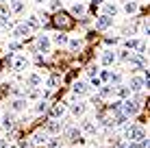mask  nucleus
<instances>
[{"label": "nucleus", "mask_w": 150, "mask_h": 148, "mask_svg": "<svg viewBox=\"0 0 150 148\" xmlns=\"http://www.w3.org/2000/svg\"><path fill=\"white\" fill-rule=\"evenodd\" d=\"M120 109H122V113H126L128 118H131V115H135L137 111L142 109V107H139V103H137V100H131V98H124V100H122V107H120Z\"/></svg>", "instance_id": "obj_5"}, {"label": "nucleus", "mask_w": 150, "mask_h": 148, "mask_svg": "<svg viewBox=\"0 0 150 148\" xmlns=\"http://www.w3.org/2000/svg\"><path fill=\"white\" fill-rule=\"evenodd\" d=\"M128 65H131V68H137V70H144L146 68V57H144V55H131V57H128V61H126Z\"/></svg>", "instance_id": "obj_10"}, {"label": "nucleus", "mask_w": 150, "mask_h": 148, "mask_svg": "<svg viewBox=\"0 0 150 148\" xmlns=\"http://www.w3.org/2000/svg\"><path fill=\"white\" fill-rule=\"evenodd\" d=\"M74 2H83V0H74Z\"/></svg>", "instance_id": "obj_44"}, {"label": "nucleus", "mask_w": 150, "mask_h": 148, "mask_svg": "<svg viewBox=\"0 0 150 148\" xmlns=\"http://www.w3.org/2000/svg\"><path fill=\"white\" fill-rule=\"evenodd\" d=\"M35 2H37V4H44V2H48V0H35Z\"/></svg>", "instance_id": "obj_43"}, {"label": "nucleus", "mask_w": 150, "mask_h": 148, "mask_svg": "<svg viewBox=\"0 0 150 148\" xmlns=\"http://www.w3.org/2000/svg\"><path fill=\"white\" fill-rule=\"evenodd\" d=\"M9 11L15 15L24 13V0H9Z\"/></svg>", "instance_id": "obj_20"}, {"label": "nucleus", "mask_w": 150, "mask_h": 148, "mask_svg": "<svg viewBox=\"0 0 150 148\" xmlns=\"http://www.w3.org/2000/svg\"><path fill=\"white\" fill-rule=\"evenodd\" d=\"M81 133L87 135V137H94V135L98 133L96 120H94V118H83V122H81Z\"/></svg>", "instance_id": "obj_2"}, {"label": "nucleus", "mask_w": 150, "mask_h": 148, "mask_svg": "<svg viewBox=\"0 0 150 148\" xmlns=\"http://www.w3.org/2000/svg\"><path fill=\"white\" fill-rule=\"evenodd\" d=\"M22 48V44H20V39H13V42L7 44V50H20Z\"/></svg>", "instance_id": "obj_36"}, {"label": "nucleus", "mask_w": 150, "mask_h": 148, "mask_svg": "<svg viewBox=\"0 0 150 148\" xmlns=\"http://www.w3.org/2000/svg\"><path fill=\"white\" fill-rule=\"evenodd\" d=\"M70 11H72V15H79V18H81V15L87 13V4H85V2H74Z\"/></svg>", "instance_id": "obj_24"}, {"label": "nucleus", "mask_w": 150, "mask_h": 148, "mask_svg": "<svg viewBox=\"0 0 150 148\" xmlns=\"http://www.w3.org/2000/svg\"><path fill=\"white\" fill-rule=\"evenodd\" d=\"M117 42H120V37H107L105 39V44H109V46H115Z\"/></svg>", "instance_id": "obj_40"}, {"label": "nucleus", "mask_w": 150, "mask_h": 148, "mask_svg": "<svg viewBox=\"0 0 150 148\" xmlns=\"http://www.w3.org/2000/svg\"><path fill=\"white\" fill-rule=\"evenodd\" d=\"M91 91L89 83H85V81H76L74 85H72V96H76V98H81V96H87Z\"/></svg>", "instance_id": "obj_7"}, {"label": "nucleus", "mask_w": 150, "mask_h": 148, "mask_svg": "<svg viewBox=\"0 0 150 148\" xmlns=\"http://www.w3.org/2000/svg\"><path fill=\"white\" fill-rule=\"evenodd\" d=\"M87 74H89V76H96V74H98V65H89V68H87Z\"/></svg>", "instance_id": "obj_39"}, {"label": "nucleus", "mask_w": 150, "mask_h": 148, "mask_svg": "<svg viewBox=\"0 0 150 148\" xmlns=\"http://www.w3.org/2000/svg\"><path fill=\"white\" fill-rule=\"evenodd\" d=\"M124 137H126L128 142H142L144 137H148V133H146V129H144L142 124H131L124 131Z\"/></svg>", "instance_id": "obj_1"}, {"label": "nucleus", "mask_w": 150, "mask_h": 148, "mask_svg": "<svg viewBox=\"0 0 150 148\" xmlns=\"http://www.w3.org/2000/svg\"><path fill=\"white\" fill-rule=\"evenodd\" d=\"M28 57L24 52H20V55H13V61H11V65H13V70L15 72H24V70L28 68Z\"/></svg>", "instance_id": "obj_4"}, {"label": "nucleus", "mask_w": 150, "mask_h": 148, "mask_svg": "<svg viewBox=\"0 0 150 148\" xmlns=\"http://www.w3.org/2000/svg\"><path fill=\"white\" fill-rule=\"evenodd\" d=\"M109 81H111V83H115V85H120V83H122V74H120V72L109 74Z\"/></svg>", "instance_id": "obj_37"}, {"label": "nucleus", "mask_w": 150, "mask_h": 148, "mask_svg": "<svg viewBox=\"0 0 150 148\" xmlns=\"http://www.w3.org/2000/svg\"><path fill=\"white\" fill-rule=\"evenodd\" d=\"M61 131H63V124H61L59 120H50L48 124H46V133L48 135H61Z\"/></svg>", "instance_id": "obj_13"}, {"label": "nucleus", "mask_w": 150, "mask_h": 148, "mask_svg": "<svg viewBox=\"0 0 150 148\" xmlns=\"http://www.w3.org/2000/svg\"><path fill=\"white\" fill-rule=\"evenodd\" d=\"M102 126H105V129H115V122H113V115H107V118H102Z\"/></svg>", "instance_id": "obj_34"}, {"label": "nucleus", "mask_w": 150, "mask_h": 148, "mask_svg": "<svg viewBox=\"0 0 150 148\" xmlns=\"http://www.w3.org/2000/svg\"><path fill=\"white\" fill-rule=\"evenodd\" d=\"M59 76H57V74H50L48 76V81H46V87H48V89H57V85H59Z\"/></svg>", "instance_id": "obj_29"}, {"label": "nucleus", "mask_w": 150, "mask_h": 148, "mask_svg": "<svg viewBox=\"0 0 150 148\" xmlns=\"http://www.w3.org/2000/svg\"><path fill=\"white\" fill-rule=\"evenodd\" d=\"M24 24L28 26L30 33H33V30H39V28H41V20H39V15H28Z\"/></svg>", "instance_id": "obj_18"}, {"label": "nucleus", "mask_w": 150, "mask_h": 148, "mask_svg": "<svg viewBox=\"0 0 150 148\" xmlns=\"http://www.w3.org/2000/svg\"><path fill=\"white\" fill-rule=\"evenodd\" d=\"M137 44H139L137 39H133V37H131V39H126V42H124V48H126V50H135V48H137Z\"/></svg>", "instance_id": "obj_35"}, {"label": "nucleus", "mask_w": 150, "mask_h": 148, "mask_svg": "<svg viewBox=\"0 0 150 148\" xmlns=\"http://www.w3.org/2000/svg\"><path fill=\"white\" fill-rule=\"evenodd\" d=\"M48 107H50V105H48V100H46V98L41 100V98H39V100H37V105H35V113H44V111H48Z\"/></svg>", "instance_id": "obj_30"}, {"label": "nucleus", "mask_w": 150, "mask_h": 148, "mask_svg": "<svg viewBox=\"0 0 150 148\" xmlns=\"http://www.w3.org/2000/svg\"><path fill=\"white\" fill-rule=\"evenodd\" d=\"M7 148H20L18 144H7Z\"/></svg>", "instance_id": "obj_42"}, {"label": "nucleus", "mask_w": 150, "mask_h": 148, "mask_svg": "<svg viewBox=\"0 0 150 148\" xmlns=\"http://www.w3.org/2000/svg\"><path fill=\"white\" fill-rule=\"evenodd\" d=\"M9 107H11V111H15V113H22V111H26L28 100L24 98V96H20V98H13L11 103H9Z\"/></svg>", "instance_id": "obj_8"}, {"label": "nucleus", "mask_w": 150, "mask_h": 148, "mask_svg": "<svg viewBox=\"0 0 150 148\" xmlns=\"http://www.w3.org/2000/svg\"><path fill=\"white\" fill-rule=\"evenodd\" d=\"M102 13L115 20V15L120 13V7H117V4H113V2H105V4H102Z\"/></svg>", "instance_id": "obj_16"}, {"label": "nucleus", "mask_w": 150, "mask_h": 148, "mask_svg": "<svg viewBox=\"0 0 150 148\" xmlns=\"http://www.w3.org/2000/svg\"><path fill=\"white\" fill-rule=\"evenodd\" d=\"M68 46H70L72 52H79V50L83 48V42H81L79 37H72V39H68Z\"/></svg>", "instance_id": "obj_27"}, {"label": "nucleus", "mask_w": 150, "mask_h": 148, "mask_svg": "<svg viewBox=\"0 0 150 148\" xmlns=\"http://www.w3.org/2000/svg\"><path fill=\"white\" fill-rule=\"evenodd\" d=\"M26 85H28V87H39V85H44V76L37 74V72L26 74Z\"/></svg>", "instance_id": "obj_15"}, {"label": "nucleus", "mask_w": 150, "mask_h": 148, "mask_svg": "<svg viewBox=\"0 0 150 148\" xmlns=\"http://www.w3.org/2000/svg\"><path fill=\"white\" fill-rule=\"evenodd\" d=\"M54 24H57L59 28H68V26H70V20H68V15H63V13H57Z\"/></svg>", "instance_id": "obj_26"}, {"label": "nucleus", "mask_w": 150, "mask_h": 148, "mask_svg": "<svg viewBox=\"0 0 150 148\" xmlns=\"http://www.w3.org/2000/svg\"><path fill=\"white\" fill-rule=\"evenodd\" d=\"M7 144H9V142H4V140H0V148H7Z\"/></svg>", "instance_id": "obj_41"}, {"label": "nucleus", "mask_w": 150, "mask_h": 148, "mask_svg": "<svg viewBox=\"0 0 150 148\" xmlns=\"http://www.w3.org/2000/svg\"><path fill=\"white\" fill-rule=\"evenodd\" d=\"M85 111H87V105L81 103V100L72 105V115H74V118H81V115H85Z\"/></svg>", "instance_id": "obj_21"}, {"label": "nucleus", "mask_w": 150, "mask_h": 148, "mask_svg": "<svg viewBox=\"0 0 150 148\" xmlns=\"http://www.w3.org/2000/svg\"><path fill=\"white\" fill-rule=\"evenodd\" d=\"M50 46H52V42H50L48 35H39L37 42H35V48H37L39 55H48L50 52Z\"/></svg>", "instance_id": "obj_6"}, {"label": "nucleus", "mask_w": 150, "mask_h": 148, "mask_svg": "<svg viewBox=\"0 0 150 148\" xmlns=\"http://www.w3.org/2000/svg\"><path fill=\"white\" fill-rule=\"evenodd\" d=\"M46 148H61V137H59V135L48 137V142H46Z\"/></svg>", "instance_id": "obj_31"}, {"label": "nucleus", "mask_w": 150, "mask_h": 148, "mask_svg": "<svg viewBox=\"0 0 150 148\" xmlns=\"http://www.w3.org/2000/svg\"><path fill=\"white\" fill-rule=\"evenodd\" d=\"M24 98H26L28 103H30V100H39V98H41V91H39V87H28L26 91H24Z\"/></svg>", "instance_id": "obj_22"}, {"label": "nucleus", "mask_w": 150, "mask_h": 148, "mask_svg": "<svg viewBox=\"0 0 150 148\" xmlns=\"http://www.w3.org/2000/svg\"><path fill=\"white\" fill-rule=\"evenodd\" d=\"M115 50H102V55H100V65H105V68H109V65L115 63Z\"/></svg>", "instance_id": "obj_12"}, {"label": "nucleus", "mask_w": 150, "mask_h": 148, "mask_svg": "<svg viewBox=\"0 0 150 148\" xmlns=\"http://www.w3.org/2000/svg\"><path fill=\"white\" fill-rule=\"evenodd\" d=\"M113 26V18H109V15H105V13H100L96 18V28H100V30H105V28H109Z\"/></svg>", "instance_id": "obj_14"}, {"label": "nucleus", "mask_w": 150, "mask_h": 148, "mask_svg": "<svg viewBox=\"0 0 150 148\" xmlns=\"http://www.w3.org/2000/svg\"><path fill=\"white\" fill-rule=\"evenodd\" d=\"M46 142H48V133H46V129L35 131L33 137H30V144H33V146H46Z\"/></svg>", "instance_id": "obj_9"}, {"label": "nucleus", "mask_w": 150, "mask_h": 148, "mask_svg": "<svg viewBox=\"0 0 150 148\" xmlns=\"http://www.w3.org/2000/svg\"><path fill=\"white\" fill-rule=\"evenodd\" d=\"M61 7H63L61 0H48V9L50 11H61Z\"/></svg>", "instance_id": "obj_33"}, {"label": "nucleus", "mask_w": 150, "mask_h": 148, "mask_svg": "<svg viewBox=\"0 0 150 148\" xmlns=\"http://www.w3.org/2000/svg\"><path fill=\"white\" fill-rule=\"evenodd\" d=\"M68 39H70V37H68L65 33H54L50 42H52V44H57V46H65V44H68Z\"/></svg>", "instance_id": "obj_25"}, {"label": "nucleus", "mask_w": 150, "mask_h": 148, "mask_svg": "<svg viewBox=\"0 0 150 148\" xmlns=\"http://www.w3.org/2000/svg\"><path fill=\"white\" fill-rule=\"evenodd\" d=\"M117 148H137V142H128V140H126V142H122Z\"/></svg>", "instance_id": "obj_38"}, {"label": "nucleus", "mask_w": 150, "mask_h": 148, "mask_svg": "<svg viewBox=\"0 0 150 148\" xmlns=\"http://www.w3.org/2000/svg\"><path fill=\"white\" fill-rule=\"evenodd\" d=\"M48 113H50V120H61L63 118V113H65V103H57L52 107H48Z\"/></svg>", "instance_id": "obj_11"}, {"label": "nucleus", "mask_w": 150, "mask_h": 148, "mask_svg": "<svg viewBox=\"0 0 150 148\" xmlns=\"http://www.w3.org/2000/svg\"><path fill=\"white\" fill-rule=\"evenodd\" d=\"M131 50H126V48H124V50H117V52H115V59H120V61H128V57H131Z\"/></svg>", "instance_id": "obj_32"}, {"label": "nucleus", "mask_w": 150, "mask_h": 148, "mask_svg": "<svg viewBox=\"0 0 150 148\" xmlns=\"http://www.w3.org/2000/svg\"><path fill=\"white\" fill-rule=\"evenodd\" d=\"M113 91H115V96H117V98H131V94H133V91H131V87H128V85H115V89H113Z\"/></svg>", "instance_id": "obj_19"}, {"label": "nucleus", "mask_w": 150, "mask_h": 148, "mask_svg": "<svg viewBox=\"0 0 150 148\" xmlns=\"http://www.w3.org/2000/svg\"><path fill=\"white\" fill-rule=\"evenodd\" d=\"M30 35V30L26 24H18V26H13V37L15 39H24V37H28Z\"/></svg>", "instance_id": "obj_17"}, {"label": "nucleus", "mask_w": 150, "mask_h": 148, "mask_svg": "<svg viewBox=\"0 0 150 148\" xmlns=\"http://www.w3.org/2000/svg\"><path fill=\"white\" fill-rule=\"evenodd\" d=\"M137 11H139V4L135 0H126V2H124V13L126 15H135Z\"/></svg>", "instance_id": "obj_23"}, {"label": "nucleus", "mask_w": 150, "mask_h": 148, "mask_svg": "<svg viewBox=\"0 0 150 148\" xmlns=\"http://www.w3.org/2000/svg\"><path fill=\"white\" fill-rule=\"evenodd\" d=\"M146 85H148L146 74H135V76H131L128 87H131V91H142V89H146Z\"/></svg>", "instance_id": "obj_3"}, {"label": "nucleus", "mask_w": 150, "mask_h": 148, "mask_svg": "<svg viewBox=\"0 0 150 148\" xmlns=\"http://www.w3.org/2000/svg\"><path fill=\"white\" fill-rule=\"evenodd\" d=\"M13 124H15V120H13V115H2V129L4 131H11L13 129Z\"/></svg>", "instance_id": "obj_28"}]
</instances>
